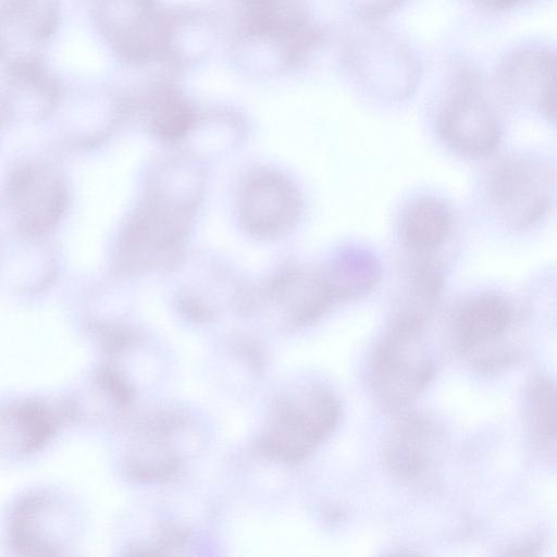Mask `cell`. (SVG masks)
I'll use <instances>...</instances> for the list:
<instances>
[{"mask_svg": "<svg viewBox=\"0 0 557 557\" xmlns=\"http://www.w3.org/2000/svg\"><path fill=\"white\" fill-rule=\"evenodd\" d=\"M339 418V403L326 388L313 385L295 389L271 408L261 449L275 461L299 462L333 433Z\"/></svg>", "mask_w": 557, "mask_h": 557, "instance_id": "cell-1", "label": "cell"}, {"mask_svg": "<svg viewBox=\"0 0 557 557\" xmlns=\"http://www.w3.org/2000/svg\"><path fill=\"white\" fill-rule=\"evenodd\" d=\"M423 330L421 322L395 318L372 356V389L387 409L406 408L434 375V364L423 342Z\"/></svg>", "mask_w": 557, "mask_h": 557, "instance_id": "cell-2", "label": "cell"}, {"mask_svg": "<svg viewBox=\"0 0 557 557\" xmlns=\"http://www.w3.org/2000/svg\"><path fill=\"white\" fill-rule=\"evenodd\" d=\"M247 37L265 46L277 70H289L306 61L321 42L304 0H243Z\"/></svg>", "mask_w": 557, "mask_h": 557, "instance_id": "cell-3", "label": "cell"}, {"mask_svg": "<svg viewBox=\"0 0 557 557\" xmlns=\"http://www.w3.org/2000/svg\"><path fill=\"white\" fill-rule=\"evenodd\" d=\"M239 211L248 232L260 238H278L296 225L301 212L300 195L282 174L258 172L243 188Z\"/></svg>", "mask_w": 557, "mask_h": 557, "instance_id": "cell-4", "label": "cell"}, {"mask_svg": "<svg viewBox=\"0 0 557 557\" xmlns=\"http://www.w3.org/2000/svg\"><path fill=\"white\" fill-rule=\"evenodd\" d=\"M346 54L351 72L385 97H404L416 85L414 57L392 37L382 34L363 37Z\"/></svg>", "mask_w": 557, "mask_h": 557, "instance_id": "cell-5", "label": "cell"}, {"mask_svg": "<svg viewBox=\"0 0 557 557\" xmlns=\"http://www.w3.org/2000/svg\"><path fill=\"white\" fill-rule=\"evenodd\" d=\"M334 299L324 271L307 267L282 270L262 290V300L270 313L289 326L315 321Z\"/></svg>", "mask_w": 557, "mask_h": 557, "instance_id": "cell-6", "label": "cell"}, {"mask_svg": "<svg viewBox=\"0 0 557 557\" xmlns=\"http://www.w3.org/2000/svg\"><path fill=\"white\" fill-rule=\"evenodd\" d=\"M438 126L443 139L453 149L470 157L491 153L500 137L494 113L468 81L458 86L444 106Z\"/></svg>", "mask_w": 557, "mask_h": 557, "instance_id": "cell-7", "label": "cell"}, {"mask_svg": "<svg viewBox=\"0 0 557 557\" xmlns=\"http://www.w3.org/2000/svg\"><path fill=\"white\" fill-rule=\"evenodd\" d=\"M552 174L543 164L509 161L495 172L491 197L505 219L517 226L530 225L545 212Z\"/></svg>", "mask_w": 557, "mask_h": 557, "instance_id": "cell-8", "label": "cell"}, {"mask_svg": "<svg viewBox=\"0 0 557 557\" xmlns=\"http://www.w3.org/2000/svg\"><path fill=\"white\" fill-rule=\"evenodd\" d=\"M435 431L431 422L418 414L406 413L392 425L384 445L388 470L404 480H418L429 468Z\"/></svg>", "mask_w": 557, "mask_h": 557, "instance_id": "cell-9", "label": "cell"}, {"mask_svg": "<svg viewBox=\"0 0 557 557\" xmlns=\"http://www.w3.org/2000/svg\"><path fill=\"white\" fill-rule=\"evenodd\" d=\"M12 199L23 225L32 232L49 227L64 203L60 181L42 169L20 172L12 187Z\"/></svg>", "mask_w": 557, "mask_h": 557, "instance_id": "cell-10", "label": "cell"}, {"mask_svg": "<svg viewBox=\"0 0 557 557\" xmlns=\"http://www.w3.org/2000/svg\"><path fill=\"white\" fill-rule=\"evenodd\" d=\"M511 320L508 302L496 295H482L468 302L455 321L456 339L462 348L491 339L506 330Z\"/></svg>", "mask_w": 557, "mask_h": 557, "instance_id": "cell-11", "label": "cell"}, {"mask_svg": "<svg viewBox=\"0 0 557 557\" xmlns=\"http://www.w3.org/2000/svg\"><path fill=\"white\" fill-rule=\"evenodd\" d=\"M506 81L539 91L546 115L557 124V52L525 53L510 62Z\"/></svg>", "mask_w": 557, "mask_h": 557, "instance_id": "cell-12", "label": "cell"}, {"mask_svg": "<svg viewBox=\"0 0 557 557\" xmlns=\"http://www.w3.org/2000/svg\"><path fill=\"white\" fill-rule=\"evenodd\" d=\"M376 259L363 249H347L333 259L324 271L334 298L361 296L376 284L380 270Z\"/></svg>", "mask_w": 557, "mask_h": 557, "instance_id": "cell-13", "label": "cell"}, {"mask_svg": "<svg viewBox=\"0 0 557 557\" xmlns=\"http://www.w3.org/2000/svg\"><path fill=\"white\" fill-rule=\"evenodd\" d=\"M450 214L446 207L435 199L416 201L403 220V238L417 251H429L441 246L449 235Z\"/></svg>", "mask_w": 557, "mask_h": 557, "instance_id": "cell-14", "label": "cell"}, {"mask_svg": "<svg viewBox=\"0 0 557 557\" xmlns=\"http://www.w3.org/2000/svg\"><path fill=\"white\" fill-rule=\"evenodd\" d=\"M442 289V280L429 262H417L409 270L400 299L397 318H406L425 324Z\"/></svg>", "mask_w": 557, "mask_h": 557, "instance_id": "cell-15", "label": "cell"}, {"mask_svg": "<svg viewBox=\"0 0 557 557\" xmlns=\"http://www.w3.org/2000/svg\"><path fill=\"white\" fill-rule=\"evenodd\" d=\"M406 0H364L358 8V14L366 20H377L400 7Z\"/></svg>", "mask_w": 557, "mask_h": 557, "instance_id": "cell-16", "label": "cell"}, {"mask_svg": "<svg viewBox=\"0 0 557 557\" xmlns=\"http://www.w3.org/2000/svg\"><path fill=\"white\" fill-rule=\"evenodd\" d=\"M474 5L492 11V12H504L511 10L527 0H469Z\"/></svg>", "mask_w": 557, "mask_h": 557, "instance_id": "cell-17", "label": "cell"}, {"mask_svg": "<svg viewBox=\"0 0 557 557\" xmlns=\"http://www.w3.org/2000/svg\"><path fill=\"white\" fill-rule=\"evenodd\" d=\"M546 410L548 411L547 416V425L553 428L554 431H557V399L555 398L553 401L546 406Z\"/></svg>", "mask_w": 557, "mask_h": 557, "instance_id": "cell-18", "label": "cell"}]
</instances>
